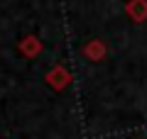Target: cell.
I'll use <instances>...</instances> for the list:
<instances>
[{
  "label": "cell",
  "mask_w": 147,
  "mask_h": 139,
  "mask_svg": "<svg viewBox=\"0 0 147 139\" xmlns=\"http://www.w3.org/2000/svg\"><path fill=\"white\" fill-rule=\"evenodd\" d=\"M105 44L100 39H91V41H86L84 44V56L88 59V61H103L105 59Z\"/></svg>",
  "instance_id": "cell-3"
},
{
  "label": "cell",
  "mask_w": 147,
  "mask_h": 139,
  "mask_svg": "<svg viewBox=\"0 0 147 139\" xmlns=\"http://www.w3.org/2000/svg\"><path fill=\"white\" fill-rule=\"evenodd\" d=\"M20 51H22V56L34 59V56H39V51H42V41L37 39L34 34H27L25 39L20 41Z\"/></svg>",
  "instance_id": "cell-4"
},
{
  "label": "cell",
  "mask_w": 147,
  "mask_h": 139,
  "mask_svg": "<svg viewBox=\"0 0 147 139\" xmlns=\"http://www.w3.org/2000/svg\"><path fill=\"white\" fill-rule=\"evenodd\" d=\"M44 81H47V86H49V88H54V90H64V88L71 83V73H69V68H66V66L57 63V66H52V68L47 71Z\"/></svg>",
  "instance_id": "cell-1"
},
{
  "label": "cell",
  "mask_w": 147,
  "mask_h": 139,
  "mask_svg": "<svg viewBox=\"0 0 147 139\" xmlns=\"http://www.w3.org/2000/svg\"><path fill=\"white\" fill-rule=\"evenodd\" d=\"M125 12L135 25L147 22V0H127L125 3Z\"/></svg>",
  "instance_id": "cell-2"
}]
</instances>
